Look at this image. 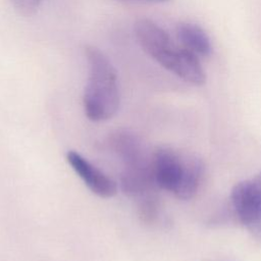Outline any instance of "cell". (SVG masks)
<instances>
[{"mask_svg":"<svg viewBox=\"0 0 261 261\" xmlns=\"http://www.w3.org/2000/svg\"><path fill=\"white\" fill-rule=\"evenodd\" d=\"M89 66L83 104L86 116L95 122L105 121L119 108L120 94L117 73L108 57L97 47L85 46Z\"/></svg>","mask_w":261,"mask_h":261,"instance_id":"6da1fadb","label":"cell"},{"mask_svg":"<svg viewBox=\"0 0 261 261\" xmlns=\"http://www.w3.org/2000/svg\"><path fill=\"white\" fill-rule=\"evenodd\" d=\"M202 160L195 154L169 147L153 152V175L157 188L172 193L180 200L192 199L202 180Z\"/></svg>","mask_w":261,"mask_h":261,"instance_id":"7a4b0ae2","label":"cell"},{"mask_svg":"<svg viewBox=\"0 0 261 261\" xmlns=\"http://www.w3.org/2000/svg\"><path fill=\"white\" fill-rule=\"evenodd\" d=\"M146 53L182 81L194 86L205 84L206 75L199 57L182 47H176L169 36L154 43Z\"/></svg>","mask_w":261,"mask_h":261,"instance_id":"3957f363","label":"cell"},{"mask_svg":"<svg viewBox=\"0 0 261 261\" xmlns=\"http://www.w3.org/2000/svg\"><path fill=\"white\" fill-rule=\"evenodd\" d=\"M230 202L241 223L254 238L261 240V171L236 184L230 193Z\"/></svg>","mask_w":261,"mask_h":261,"instance_id":"277c9868","label":"cell"},{"mask_svg":"<svg viewBox=\"0 0 261 261\" xmlns=\"http://www.w3.org/2000/svg\"><path fill=\"white\" fill-rule=\"evenodd\" d=\"M66 161L94 195L107 199L117 193L116 182L80 153L68 151Z\"/></svg>","mask_w":261,"mask_h":261,"instance_id":"5b68a950","label":"cell"},{"mask_svg":"<svg viewBox=\"0 0 261 261\" xmlns=\"http://www.w3.org/2000/svg\"><path fill=\"white\" fill-rule=\"evenodd\" d=\"M109 146L121 160L122 165L134 163L151 155L146 151L141 139L129 130H116L110 135Z\"/></svg>","mask_w":261,"mask_h":261,"instance_id":"8992f818","label":"cell"},{"mask_svg":"<svg viewBox=\"0 0 261 261\" xmlns=\"http://www.w3.org/2000/svg\"><path fill=\"white\" fill-rule=\"evenodd\" d=\"M176 37L181 47L197 57H208L212 53V45L208 35L196 23H178Z\"/></svg>","mask_w":261,"mask_h":261,"instance_id":"52a82bcc","label":"cell"},{"mask_svg":"<svg viewBox=\"0 0 261 261\" xmlns=\"http://www.w3.org/2000/svg\"><path fill=\"white\" fill-rule=\"evenodd\" d=\"M139 215L145 222H153L158 215L159 202L156 194L153 192L139 198Z\"/></svg>","mask_w":261,"mask_h":261,"instance_id":"ba28073f","label":"cell"},{"mask_svg":"<svg viewBox=\"0 0 261 261\" xmlns=\"http://www.w3.org/2000/svg\"><path fill=\"white\" fill-rule=\"evenodd\" d=\"M12 5L22 14H31L37 10L43 0H10Z\"/></svg>","mask_w":261,"mask_h":261,"instance_id":"9c48e42d","label":"cell"},{"mask_svg":"<svg viewBox=\"0 0 261 261\" xmlns=\"http://www.w3.org/2000/svg\"><path fill=\"white\" fill-rule=\"evenodd\" d=\"M123 1H138V2H165L168 0H123Z\"/></svg>","mask_w":261,"mask_h":261,"instance_id":"30bf717a","label":"cell"}]
</instances>
